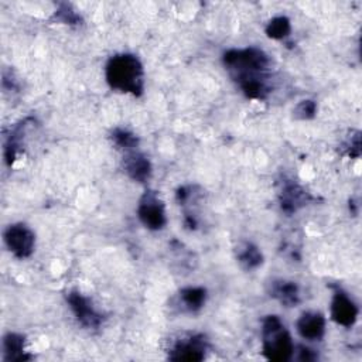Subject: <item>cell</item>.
Returning <instances> with one entry per match:
<instances>
[{
    "label": "cell",
    "mask_w": 362,
    "mask_h": 362,
    "mask_svg": "<svg viewBox=\"0 0 362 362\" xmlns=\"http://www.w3.org/2000/svg\"><path fill=\"white\" fill-rule=\"evenodd\" d=\"M223 64L247 98L264 99L267 96L269 58L262 49H229L223 54Z\"/></svg>",
    "instance_id": "1"
},
{
    "label": "cell",
    "mask_w": 362,
    "mask_h": 362,
    "mask_svg": "<svg viewBox=\"0 0 362 362\" xmlns=\"http://www.w3.org/2000/svg\"><path fill=\"white\" fill-rule=\"evenodd\" d=\"M106 81L112 89L139 96L144 88L143 65L132 54L115 55L106 65Z\"/></svg>",
    "instance_id": "2"
},
{
    "label": "cell",
    "mask_w": 362,
    "mask_h": 362,
    "mask_svg": "<svg viewBox=\"0 0 362 362\" xmlns=\"http://www.w3.org/2000/svg\"><path fill=\"white\" fill-rule=\"evenodd\" d=\"M262 348L264 356L276 362L288 361L294 354L291 337L277 315H267L263 320Z\"/></svg>",
    "instance_id": "3"
},
{
    "label": "cell",
    "mask_w": 362,
    "mask_h": 362,
    "mask_svg": "<svg viewBox=\"0 0 362 362\" xmlns=\"http://www.w3.org/2000/svg\"><path fill=\"white\" fill-rule=\"evenodd\" d=\"M4 243L16 257L25 259L34 252L35 236L24 223H14L4 230Z\"/></svg>",
    "instance_id": "4"
},
{
    "label": "cell",
    "mask_w": 362,
    "mask_h": 362,
    "mask_svg": "<svg viewBox=\"0 0 362 362\" xmlns=\"http://www.w3.org/2000/svg\"><path fill=\"white\" fill-rule=\"evenodd\" d=\"M137 215L141 223L151 230L163 229L165 225L164 205L158 199V197L151 191L146 192L141 197L137 206Z\"/></svg>",
    "instance_id": "5"
},
{
    "label": "cell",
    "mask_w": 362,
    "mask_h": 362,
    "mask_svg": "<svg viewBox=\"0 0 362 362\" xmlns=\"http://www.w3.org/2000/svg\"><path fill=\"white\" fill-rule=\"evenodd\" d=\"M66 301L81 325H83L85 328H98L100 325L103 320L102 314L96 311L88 297L82 296L78 291H71L66 296Z\"/></svg>",
    "instance_id": "6"
},
{
    "label": "cell",
    "mask_w": 362,
    "mask_h": 362,
    "mask_svg": "<svg viewBox=\"0 0 362 362\" xmlns=\"http://www.w3.org/2000/svg\"><path fill=\"white\" fill-rule=\"evenodd\" d=\"M206 348L208 345L204 335H191L178 339L171 348L168 358L173 361H202Z\"/></svg>",
    "instance_id": "7"
},
{
    "label": "cell",
    "mask_w": 362,
    "mask_h": 362,
    "mask_svg": "<svg viewBox=\"0 0 362 362\" xmlns=\"http://www.w3.org/2000/svg\"><path fill=\"white\" fill-rule=\"evenodd\" d=\"M356 317L358 308L355 303L341 288H335L331 301V318L342 327H351L356 321Z\"/></svg>",
    "instance_id": "8"
},
{
    "label": "cell",
    "mask_w": 362,
    "mask_h": 362,
    "mask_svg": "<svg viewBox=\"0 0 362 362\" xmlns=\"http://www.w3.org/2000/svg\"><path fill=\"white\" fill-rule=\"evenodd\" d=\"M298 334L308 341H320L325 332V318L320 313H303L297 320Z\"/></svg>",
    "instance_id": "9"
},
{
    "label": "cell",
    "mask_w": 362,
    "mask_h": 362,
    "mask_svg": "<svg viewBox=\"0 0 362 362\" xmlns=\"http://www.w3.org/2000/svg\"><path fill=\"white\" fill-rule=\"evenodd\" d=\"M124 171L130 178H133L137 182H144L150 178L151 174V165L150 161L140 153L132 150L127 151L124 160H123Z\"/></svg>",
    "instance_id": "10"
},
{
    "label": "cell",
    "mask_w": 362,
    "mask_h": 362,
    "mask_svg": "<svg viewBox=\"0 0 362 362\" xmlns=\"http://www.w3.org/2000/svg\"><path fill=\"white\" fill-rule=\"evenodd\" d=\"M308 199L307 192L296 182H284L280 192L281 209L287 214L296 212L298 208L305 205Z\"/></svg>",
    "instance_id": "11"
},
{
    "label": "cell",
    "mask_w": 362,
    "mask_h": 362,
    "mask_svg": "<svg viewBox=\"0 0 362 362\" xmlns=\"http://www.w3.org/2000/svg\"><path fill=\"white\" fill-rule=\"evenodd\" d=\"M24 337L16 332H8L3 338V361H28L31 355L24 348Z\"/></svg>",
    "instance_id": "12"
},
{
    "label": "cell",
    "mask_w": 362,
    "mask_h": 362,
    "mask_svg": "<svg viewBox=\"0 0 362 362\" xmlns=\"http://www.w3.org/2000/svg\"><path fill=\"white\" fill-rule=\"evenodd\" d=\"M274 298H277L283 305L286 307H294L300 301V293L298 287L293 281H274L272 284V291H270Z\"/></svg>",
    "instance_id": "13"
},
{
    "label": "cell",
    "mask_w": 362,
    "mask_h": 362,
    "mask_svg": "<svg viewBox=\"0 0 362 362\" xmlns=\"http://www.w3.org/2000/svg\"><path fill=\"white\" fill-rule=\"evenodd\" d=\"M206 298V291L202 287H187L180 291V300L182 307L188 311H198Z\"/></svg>",
    "instance_id": "14"
},
{
    "label": "cell",
    "mask_w": 362,
    "mask_h": 362,
    "mask_svg": "<svg viewBox=\"0 0 362 362\" xmlns=\"http://www.w3.org/2000/svg\"><path fill=\"white\" fill-rule=\"evenodd\" d=\"M238 262L242 264V267L252 270L256 269L257 266L262 264L263 256L262 252L259 250L257 246L252 243H245L239 250H238Z\"/></svg>",
    "instance_id": "15"
},
{
    "label": "cell",
    "mask_w": 362,
    "mask_h": 362,
    "mask_svg": "<svg viewBox=\"0 0 362 362\" xmlns=\"http://www.w3.org/2000/svg\"><path fill=\"white\" fill-rule=\"evenodd\" d=\"M290 21L287 17H274L273 20L269 21L267 27H266V34L273 38V40H283L284 37H287L290 34Z\"/></svg>",
    "instance_id": "16"
},
{
    "label": "cell",
    "mask_w": 362,
    "mask_h": 362,
    "mask_svg": "<svg viewBox=\"0 0 362 362\" xmlns=\"http://www.w3.org/2000/svg\"><path fill=\"white\" fill-rule=\"evenodd\" d=\"M112 140L119 148L124 150L126 153L134 150L137 146V137L124 129H115L112 133Z\"/></svg>",
    "instance_id": "17"
},
{
    "label": "cell",
    "mask_w": 362,
    "mask_h": 362,
    "mask_svg": "<svg viewBox=\"0 0 362 362\" xmlns=\"http://www.w3.org/2000/svg\"><path fill=\"white\" fill-rule=\"evenodd\" d=\"M315 110H317L315 102H313V100H303V102H300V103L296 106V109H294V116H296L297 119H303V120L311 119V117H314Z\"/></svg>",
    "instance_id": "18"
},
{
    "label": "cell",
    "mask_w": 362,
    "mask_h": 362,
    "mask_svg": "<svg viewBox=\"0 0 362 362\" xmlns=\"http://www.w3.org/2000/svg\"><path fill=\"white\" fill-rule=\"evenodd\" d=\"M300 359L301 361H313V359H315L317 356L313 354V351L311 349H308V348H300Z\"/></svg>",
    "instance_id": "19"
}]
</instances>
